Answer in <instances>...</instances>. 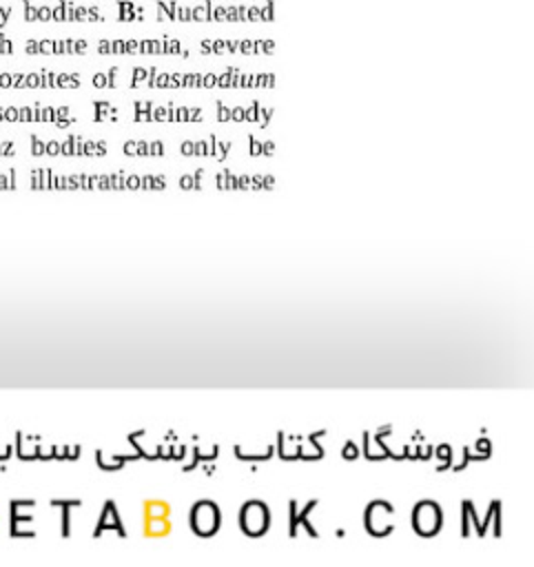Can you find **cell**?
Wrapping results in <instances>:
<instances>
[{"label": "cell", "instance_id": "cell-1", "mask_svg": "<svg viewBox=\"0 0 534 567\" xmlns=\"http://www.w3.org/2000/svg\"><path fill=\"white\" fill-rule=\"evenodd\" d=\"M217 523H219V514H217V507L213 503H197L193 507L191 525L195 527L197 534H202V536L213 534L217 529Z\"/></svg>", "mask_w": 534, "mask_h": 567}, {"label": "cell", "instance_id": "cell-2", "mask_svg": "<svg viewBox=\"0 0 534 567\" xmlns=\"http://www.w3.org/2000/svg\"><path fill=\"white\" fill-rule=\"evenodd\" d=\"M266 525H268V509L261 503L253 501V503H248L242 509V527H244V532L257 536V534H261L266 529Z\"/></svg>", "mask_w": 534, "mask_h": 567}, {"label": "cell", "instance_id": "cell-3", "mask_svg": "<svg viewBox=\"0 0 534 567\" xmlns=\"http://www.w3.org/2000/svg\"><path fill=\"white\" fill-rule=\"evenodd\" d=\"M441 525V509L434 503H421L414 509V527L419 534H434Z\"/></svg>", "mask_w": 534, "mask_h": 567}, {"label": "cell", "instance_id": "cell-4", "mask_svg": "<svg viewBox=\"0 0 534 567\" xmlns=\"http://www.w3.org/2000/svg\"><path fill=\"white\" fill-rule=\"evenodd\" d=\"M392 527V507L377 501L368 507V529L377 536L381 534H388Z\"/></svg>", "mask_w": 534, "mask_h": 567}, {"label": "cell", "instance_id": "cell-5", "mask_svg": "<svg viewBox=\"0 0 534 567\" xmlns=\"http://www.w3.org/2000/svg\"><path fill=\"white\" fill-rule=\"evenodd\" d=\"M109 529H115L120 536H124V527L120 525L117 509H115V505H113L111 501L104 503V509H102V514H100V523H97V529L93 532V536H102V534L109 532Z\"/></svg>", "mask_w": 534, "mask_h": 567}, {"label": "cell", "instance_id": "cell-6", "mask_svg": "<svg viewBox=\"0 0 534 567\" xmlns=\"http://www.w3.org/2000/svg\"><path fill=\"white\" fill-rule=\"evenodd\" d=\"M38 443H40V436L16 432V454H18V458H22V461L38 458Z\"/></svg>", "mask_w": 534, "mask_h": 567}, {"label": "cell", "instance_id": "cell-7", "mask_svg": "<svg viewBox=\"0 0 534 567\" xmlns=\"http://www.w3.org/2000/svg\"><path fill=\"white\" fill-rule=\"evenodd\" d=\"M95 458H97V465L102 467V470H120L122 465H124V458H122V454H104L102 450L95 454Z\"/></svg>", "mask_w": 534, "mask_h": 567}, {"label": "cell", "instance_id": "cell-8", "mask_svg": "<svg viewBox=\"0 0 534 567\" xmlns=\"http://www.w3.org/2000/svg\"><path fill=\"white\" fill-rule=\"evenodd\" d=\"M166 516H146V534L148 536H162L168 532V523L164 520Z\"/></svg>", "mask_w": 534, "mask_h": 567}, {"label": "cell", "instance_id": "cell-9", "mask_svg": "<svg viewBox=\"0 0 534 567\" xmlns=\"http://www.w3.org/2000/svg\"><path fill=\"white\" fill-rule=\"evenodd\" d=\"M144 512H146V516H166L168 514V507L164 505V503H146V507H144Z\"/></svg>", "mask_w": 534, "mask_h": 567}, {"label": "cell", "instance_id": "cell-10", "mask_svg": "<svg viewBox=\"0 0 534 567\" xmlns=\"http://www.w3.org/2000/svg\"><path fill=\"white\" fill-rule=\"evenodd\" d=\"M53 450H55L53 443H38V458H40V461L53 458Z\"/></svg>", "mask_w": 534, "mask_h": 567}, {"label": "cell", "instance_id": "cell-11", "mask_svg": "<svg viewBox=\"0 0 534 567\" xmlns=\"http://www.w3.org/2000/svg\"><path fill=\"white\" fill-rule=\"evenodd\" d=\"M40 188H53V173L51 168H40Z\"/></svg>", "mask_w": 534, "mask_h": 567}, {"label": "cell", "instance_id": "cell-12", "mask_svg": "<svg viewBox=\"0 0 534 567\" xmlns=\"http://www.w3.org/2000/svg\"><path fill=\"white\" fill-rule=\"evenodd\" d=\"M31 153L33 155H44V142H40L38 137H31Z\"/></svg>", "mask_w": 534, "mask_h": 567}, {"label": "cell", "instance_id": "cell-13", "mask_svg": "<svg viewBox=\"0 0 534 567\" xmlns=\"http://www.w3.org/2000/svg\"><path fill=\"white\" fill-rule=\"evenodd\" d=\"M11 454H13V445L11 443H2V447H0V463L9 461Z\"/></svg>", "mask_w": 534, "mask_h": 567}, {"label": "cell", "instance_id": "cell-14", "mask_svg": "<svg viewBox=\"0 0 534 567\" xmlns=\"http://www.w3.org/2000/svg\"><path fill=\"white\" fill-rule=\"evenodd\" d=\"M124 188H140V175H129L124 177Z\"/></svg>", "mask_w": 534, "mask_h": 567}, {"label": "cell", "instance_id": "cell-15", "mask_svg": "<svg viewBox=\"0 0 534 567\" xmlns=\"http://www.w3.org/2000/svg\"><path fill=\"white\" fill-rule=\"evenodd\" d=\"M80 456V445L73 443V445H66V461H75Z\"/></svg>", "mask_w": 534, "mask_h": 567}, {"label": "cell", "instance_id": "cell-16", "mask_svg": "<svg viewBox=\"0 0 534 567\" xmlns=\"http://www.w3.org/2000/svg\"><path fill=\"white\" fill-rule=\"evenodd\" d=\"M111 177V188H124V175L122 173H115V175H109Z\"/></svg>", "mask_w": 534, "mask_h": 567}, {"label": "cell", "instance_id": "cell-17", "mask_svg": "<svg viewBox=\"0 0 534 567\" xmlns=\"http://www.w3.org/2000/svg\"><path fill=\"white\" fill-rule=\"evenodd\" d=\"M0 155L11 157L13 155V142H0Z\"/></svg>", "mask_w": 534, "mask_h": 567}, {"label": "cell", "instance_id": "cell-18", "mask_svg": "<svg viewBox=\"0 0 534 567\" xmlns=\"http://www.w3.org/2000/svg\"><path fill=\"white\" fill-rule=\"evenodd\" d=\"M73 142H75V140L69 137V140L60 146V153H62V155H73Z\"/></svg>", "mask_w": 534, "mask_h": 567}, {"label": "cell", "instance_id": "cell-19", "mask_svg": "<svg viewBox=\"0 0 534 567\" xmlns=\"http://www.w3.org/2000/svg\"><path fill=\"white\" fill-rule=\"evenodd\" d=\"M44 153H47V155H58V153H60V144H58V142L44 144Z\"/></svg>", "mask_w": 534, "mask_h": 567}, {"label": "cell", "instance_id": "cell-20", "mask_svg": "<svg viewBox=\"0 0 534 567\" xmlns=\"http://www.w3.org/2000/svg\"><path fill=\"white\" fill-rule=\"evenodd\" d=\"M31 188H40V168L31 171Z\"/></svg>", "mask_w": 534, "mask_h": 567}, {"label": "cell", "instance_id": "cell-21", "mask_svg": "<svg viewBox=\"0 0 534 567\" xmlns=\"http://www.w3.org/2000/svg\"><path fill=\"white\" fill-rule=\"evenodd\" d=\"M124 153H126V155H137V144H135V142H126V144H124Z\"/></svg>", "mask_w": 534, "mask_h": 567}, {"label": "cell", "instance_id": "cell-22", "mask_svg": "<svg viewBox=\"0 0 534 567\" xmlns=\"http://www.w3.org/2000/svg\"><path fill=\"white\" fill-rule=\"evenodd\" d=\"M0 190H9V173H0Z\"/></svg>", "mask_w": 534, "mask_h": 567}, {"label": "cell", "instance_id": "cell-23", "mask_svg": "<svg viewBox=\"0 0 534 567\" xmlns=\"http://www.w3.org/2000/svg\"><path fill=\"white\" fill-rule=\"evenodd\" d=\"M148 153H153V155H162V153H164V151H162V144H157V142H155V144L148 148Z\"/></svg>", "mask_w": 534, "mask_h": 567}, {"label": "cell", "instance_id": "cell-24", "mask_svg": "<svg viewBox=\"0 0 534 567\" xmlns=\"http://www.w3.org/2000/svg\"><path fill=\"white\" fill-rule=\"evenodd\" d=\"M193 184H195V179H193L191 175H184V177H182V186H184V188H188V186H193Z\"/></svg>", "mask_w": 534, "mask_h": 567}, {"label": "cell", "instance_id": "cell-25", "mask_svg": "<svg viewBox=\"0 0 534 567\" xmlns=\"http://www.w3.org/2000/svg\"><path fill=\"white\" fill-rule=\"evenodd\" d=\"M346 456H355L357 454V450H355V445H346V452H343Z\"/></svg>", "mask_w": 534, "mask_h": 567}]
</instances>
